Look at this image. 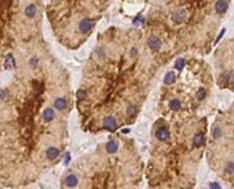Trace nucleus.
<instances>
[{"label": "nucleus", "instance_id": "22", "mask_svg": "<svg viewBox=\"0 0 234 189\" xmlns=\"http://www.w3.org/2000/svg\"><path fill=\"white\" fill-rule=\"evenodd\" d=\"M225 172L228 174H232L234 172V163L233 162H228L225 166Z\"/></svg>", "mask_w": 234, "mask_h": 189}, {"label": "nucleus", "instance_id": "10", "mask_svg": "<svg viewBox=\"0 0 234 189\" xmlns=\"http://www.w3.org/2000/svg\"><path fill=\"white\" fill-rule=\"evenodd\" d=\"M4 66L6 69H13L15 67V60H13V57L12 54H9L6 57V60H5L4 62Z\"/></svg>", "mask_w": 234, "mask_h": 189}, {"label": "nucleus", "instance_id": "28", "mask_svg": "<svg viewBox=\"0 0 234 189\" xmlns=\"http://www.w3.org/2000/svg\"><path fill=\"white\" fill-rule=\"evenodd\" d=\"M69 160H70V155H69V154H67L66 155V161H65V163H68V161H69Z\"/></svg>", "mask_w": 234, "mask_h": 189}, {"label": "nucleus", "instance_id": "27", "mask_svg": "<svg viewBox=\"0 0 234 189\" xmlns=\"http://www.w3.org/2000/svg\"><path fill=\"white\" fill-rule=\"evenodd\" d=\"M4 97H5V92L0 90V99H3Z\"/></svg>", "mask_w": 234, "mask_h": 189}, {"label": "nucleus", "instance_id": "1", "mask_svg": "<svg viewBox=\"0 0 234 189\" xmlns=\"http://www.w3.org/2000/svg\"><path fill=\"white\" fill-rule=\"evenodd\" d=\"M148 45L153 51H158L161 47V40L158 37L152 36L148 40Z\"/></svg>", "mask_w": 234, "mask_h": 189}, {"label": "nucleus", "instance_id": "7", "mask_svg": "<svg viewBox=\"0 0 234 189\" xmlns=\"http://www.w3.org/2000/svg\"><path fill=\"white\" fill-rule=\"evenodd\" d=\"M227 8H228V5L225 0H218V1L216 2L215 9L217 11V13H224L227 11Z\"/></svg>", "mask_w": 234, "mask_h": 189}, {"label": "nucleus", "instance_id": "15", "mask_svg": "<svg viewBox=\"0 0 234 189\" xmlns=\"http://www.w3.org/2000/svg\"><path fill=\"white\" fill-rule=\"evenodd\" d=\"M118 149V145L115 141H109L107 144V152L109 154H114Z\"/></svg>", "mask_w": 234, "mask_h": 189}, {"label": "nucleus", "instance_id": "18", "mask_svg": "<svg viewBox=\"0 0 234 189\" xmlns=\"http://www.w3.org/2000/svg\"><path fill=\"white\" fill-rule=\"evenodd\" d=\"M205 94H206L205 89L204 88H200L199 90H198V92H197V94H196V97H197V99L199 100V101H202V100L204 99Z\"/></svg>", "mask_w": 234, "mask_h": 189}, {"label": "nucleus", "instance_id": "8", "mask_svg": "<svg viewBox=\"0 0 234 189\" xmlns=\"http://www.w3.org/2000/svg\"><path fill=\"white\" fill-rule=\"evenodd\" d=\"M65 184L68 187H75L78 184V179L75 175H69L66 179H65Z\"/></svg>", "mask_w": 234, "mask_h": 189}, {"label": "nucleus", "instance_id": "20", "mask_svg": "<svg viewBox=\"0 0 234 189\" xmlns=\"http://www.w3.org/2000/svg\"><path fill=\"white\" fill-rule=\"evenodd\" d=\"M212 135L214 138H219L222 135V131L219 127H215L212 130Z\"/></svg>", "mask_w": 234, "mask_h": 189}, {"label": "nucleus", "instance_id": "6", "mask_svg": "<svg viewBox=\"0 0 234 189\" xmlns=\"http://www.w3.org/2000/svg\"><path fill=\"white\" fill-rule=\"evenodd\" d=\"M231 78H232V74H231L229 71H225V72L222 73L221 76L218 79V84H227L230 82Z\"/></svg>", "mask_w": 234, "mask_h": 189}, {"label": "nucleus", "instance_id": "21", "mask_svg": "<svg viewBox=\"0 0 234 189\" xmlns=\"http://www.w3.org/2000/svg\"><path fill=\"white\" fill-rule=\"evenodd\" d=\"M136 113V109L134 106H130L128 107V109H127V114H128L129 116L131 117V116H134Z\"/></svg>", "mask_w": 234, "mask_h": 189}, {"label": "nucleus", "instance_id": "12", "mask_svg": "<svg viewBox=\"0 0 234 189\" xmlns=\"http://www.w3.org/2000/svg\"><path fill=\"white\" fill-rule=\"evenodd\" d=\"M203 141H204V135H203V133H197L196 135H195V137H194V145L196 147H200L202 145L203 143Z\"/></svg>", "mask_w": 234, "mask_h": 189}, {"label": "nucleus", "instance_id": "23", "mask_svg": "<svg viewBox=\"0 0 234 189\" xmlns=\"http://www.w3.org/2000/svg\"><path fill=\"white\" fill-rule=\"evenodd\" d=\"M76 96H77V98H78V99H80V100L84 99V98L86 97V92L84 91V90H82V89H80L79 91L77 92Z\"/></svg>", "mask_w": 234, "mask_h": 189}, {"label": "nucleus", "instance_id": "25", "mask_svg": "<svg viewBox=\"0 0 234 189\" xmlns=\"http://www.w3.org/2000/svg\"><path fill=\"white\" fill-rule=\"evenodd\" d=\"M225 29L224 28V29H223V30H222V32H221V33H220V35L218 36V38H217V40H215V44H217V43H218V42H219V40H221V39H222V37H223V36H224V34H225Z\"/></svg>", "mask_w": 234, "mask_h": 189}, {"label": "nucleus", "instance_id": "16", "mask_svg": "<svg viewBox=\"0 0 234 189\" xmlns=\"http://www.w3.org/2000/svg\"><path fill=\"white\" fill-rule=\"evenodd\" d=\"M36 13H37V9H36L35 5H29L25 9V13L28 17H34Z\"/></svg>", "mask_w": 234, "mask_h": 189}, {"label": "nucleus", "instance_id": "11", "mask_svg": "<svg viewBox=\"0 0 234 189\" xmlns=\"http://www.w3.org/2000/svg\"><path fill=\"white\" fill-rule=\"evenodd\" d=\"M54 111L50 108H47L43 111V119L45 122H50L54 118Z\"/></svg>", "mask_w": 234, "mask_h": 189}, {"label": "nucleus", "instance_id": "26", "mask_svg": "<svg viewBox=\"0 0 234 189\" xmlns=\"http://www.w3.org/2000/svg\"><path fill=\"white\" fill-rule=\"evenodd\" d=\"M131 58H134V57L137 56V49L136 48H131Z\"/></svg>", "mask_w": 234, "mask_h": 189}, {"label": "nucleus", "instance_id": "19", "mask_svg": "<svg viewBox=\"0 0 234 189\" xmlns=\"http://www.w3.org/2000/svg\"><path fill=\"white\" fill-rule=\"evenodd\" d=\"M184 64H185V62H184L183 59H178L177 61H176L175 67L177 68L178 70H181L184 67Z\"/></svg>", "mask_w": 234, "mask_h": 189}, {"label": "nucleus", "instance_id": "14", "mask_svg": "<svg viewBox=\"0 0 234 189\" xmlns=\"http://www.w3.org/2000/svg\"><path fill=\"white\" fill-rule=\"evenodd\" d=\"M54 107L57 109H59V111H62V109H65V107H66V101L62 99V98H58V99H56V101H55Z\"/></svg>", "mask_w": 234, "mask_h": 189}, {"label": "nucleus", "instance_id": "9", "mask_svg": "<svg viewBox=\"0 0 234 189\" xmlns=\"http://www.w3.org/2000/svg\"><path fill=\"white\" fill-rule=\"evenodd\" d=\"M59 154H60L59 150H58L57 148H55V147L49 148V149L46 151V155H47V158H49V160H55V158H57L58 155H59Z\"/></svg>", "mask_w": 234, "mask_h": 189}, {"label": "nucleus", "instance_id": "2", "mask_svg": "<svg viewBox=\"0 0 234 189\" xmlns=\"http://www.w3.org/2000/svg\"><path fill=\"white\" fill-rule=\"evenodd\" d=\"M103 126H104V128L106 129V130L113 131H115V129H116V127H117L116 120H115L112 116L106 117V118L104 119Z\"/></svg>", "mask_w": 234, "mask_h": 189}, {"label": "nucleus", "instance_id": "5", "mask_svg": "<svg viewBox=\"0 0 234 189\" xmlns=\"http://www.w3.org/2000/svg\"><path fill=\"white\" fill-rule=\"evenodd\" d=\"M185 16H186V12L184 10H178L173 13L172 15V19L175 21L176 23H180L185 19Z\"/></svg>", "mask_w": 234, "mask_h": 189}, {"label": "nucleus", "instance_id": "24", "mask_svg": "<svg viewBox=\"0 0 234 189\" xmlns=\"http://www.w3.org/2000/svg\"><path fill=\"white\" fill-rule=\"evenodd\" d=\"M209 188H210V189H221L220 185L217 182H212V183H210V185H209Z\"/></svg>", "mask_w": 234, "mask_h": 189}, {"label": "nucleus", "instance_id": "13", "mask_svg": "<svg viewBox=\"0 0 234 189\" xmlns=\"http://www.w3.org/2000/svg\"><path fill=\"white\" fill-rule=\"evenodd\" d=\"M176 82V75L174 72H168L164 77V84H172Z\"/></svg>", "mask_w": 234, "mask_h": 189}, {"label": "nucleus", "instance_id": "3", "mask_svg": "<svg viewBox=\"0 0 234 189\" xmlns=\"http://www.w3.org/2000/svg\"><path fill=\"white\" fill-rule=\"evenodd\" d=\"M156 136L158 137V140L165 141V140H167V139L169 138L170 133H169V131H168V129L162 127V128L158 129V131H156Z\"/></svg>", "mask_w": 234, "mask_h": 189}, {"label": "nucleus", "instance_id": "17", "mask_svg": "<svg viewBox=\"0 0 234 189\" xmlns=\"http://www.w3.org/2000/svg\"><path fill=\"white\" fill-rule=\"evenodd\" d=\"M169 107L173 111H178L180 109V102L178 99H174L169 103Z\"/></svg>", "mask_w": 234, "mask_h": 189}, {"label": "nucleus", "instance_id": "4", "mask_svg": "<svg viewBox=\"0 0 234 189\" xmlns=\"http://www.w3.org/2000/svg\"><path fill=\"white\" fill-rule=\"evenodd\" d=\"M91 28H92L91 21H90L89 19H87V18L82 19L79 24V29L82 34H86V33H89L90 30H91Z\"/></svg>", "mask_w": 234, "mask_h": 189}]
</instances>
